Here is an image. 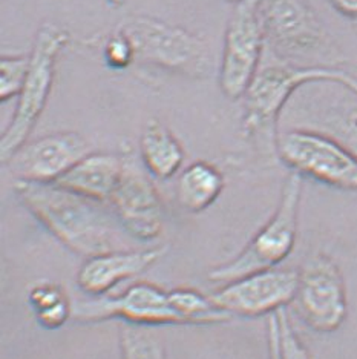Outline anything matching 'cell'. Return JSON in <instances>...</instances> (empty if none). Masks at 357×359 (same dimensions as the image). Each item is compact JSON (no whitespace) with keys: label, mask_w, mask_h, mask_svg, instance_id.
I'll list each match as a JSON object with an SVG mask.
<instances>
[{"label":"cell","mask_w":357,"mask_h":359,"mask_svg":"<svg viewBox=\"0 0 357 359\" xmlns=\"http://www.w3.org/2000/svg\"><path fill=\"white\" fill-rule=\"evenodd\" d=\"M14 192L38 223L64 248L82 257L118 249L120 223L112 210L55 183L14 182Z\"/></svg>","instance_id":"1"},{"label":"cell","mask_w":357,"mask_h":359,"mask_svg":"<svg viewBox=\"0 0 357 359\" xmlns=\"http://www.w3.org/2000/svg\"><path fill=\"white\" fill-rule=\"evenodd\" d=\"M336 83L357 95V79L331 67H298L286 62L261 65L244 95L242 128L255 148L270 158L276 155L278 121L291 97L305 85Z\"/></svg>","instance_id":"2"},{"label":"cell","mask_w":357,"mask_h":359,"mask_svg":"<svg viewBox=\"0 0 357 359\" xmlns=\"http://www.w3.org/2000/svg\"><path fill=\"white\" fill-rule=\"evenodd\" d=\"M118 29L134 48L135 63L189 79H204L212 69L206 40L181 27L149 15H131Z\"/></svg>","instance_id":"3"},{"label":"cell","mask_w":357,"mask_h":359,"mask_svg":"<svg viewBox=\"0 0 357 359\" xmlns=\"http://www.w3.org/2000/svg\"><path fill=\"white\" fill-rule=\"evenodd\" d=\"M302 186V177L290 172L282 184L278 206L269 222L253 235L237 257L210 269L207 280L225 284L241 276L279 267L282 261L290 257L296 244Z\"/></svg>","instance_id":"4"},{"label":"cell","mask_w":357,"mask_h":359,"mask_svg":"<svg viewBox=\"0 0 357 359\" xmlns=\"http://www.w3.org/2000/svg\"><path fill=\"white\" fill-rule=\"evenodd\" d=\"M68 43V32L54 23H43L38 28L29 54L27 80L18 97L14 116L0 140V160L4 165L29 142L50 99L57 59Z\"/></svg>","instance_id":"5"},{"label":"cell","mask_w":357,"mask_h":359,"mask_svg":"<svg viewBox=\"0 0 357 359\" xmlns=\"http://www.w3.org/2000/svg\"><path fill=\"white\" fill-rule=\"evenodd\" d=\"M276 155L302 178L340 191H357V155L319 130L291 128L279 133Z\"/></svg>","instance_id":"6"},{"label":"cell","mask_w":357,"mask_h":359,"mask_svg":"<svg viewBox=\"0 0 357 359\" xmlns=\"http://www.w3.org/2000/svg\"><path fill=\"white\" fill-rule=\"evenodd\" d=\"M307 327L318 333H332L342 327L348 315L344 275L331 257L316 254L298 271V285L291 301Z\"/></svg>","instance_id":"7"},{"label":"cell","mask_w":357,"mask_h":359,"mask_svg":"<svg viewBox=\"0 0 357 359\" xmlns=\"http://www.w3.org/2000/svg\"><path fill=\"white\" fill-rule=\"evenodd\" d=\"M265 46L258 0H241L227 22L220 67V88L227 99L244 97L255 80Z\"/></svg>","instance_id":"8"},{"label":"cell","mask_w":357,"mask_h":359,"mask_svg":"<svg viewBox=\"0 0 357 359\" xmlns=\"http://www.w3.org/2000/svg\"><path fill=\"white\" fill-rule=\"evenodd\" d=\"M108 206L121 229L138 241H153L163 232V203L132 152L123 154V172Z\"/></svg>","instance_id":"9"},{"label":"cell","mask_w":357,"mask_h":359,"mask_svg":"<svg viewBox=\"0 0 357 359\" xmlns=\"http://www.w3.org/2000/svg\"><path fill=\"white\" fill-rule=\"evenodd\" d=\"M265 45L287 55L328 53L330 39L308 0H258Z\"/></svg>","instance_id":"10"},{"label":"cell","mask_w":357,"mask_h":359,"mask_svg":"<svg viewBox=\"0 0 357 359\" xmlns=\"http://www.w3.org/2000/svg\"><path fill=\"white\" fill-rule=\"evenodd\" d=\"M296 285L298 271L274 267L225 283L210 298L230 316H270L291 304Z\"/></svg>","instance_id":"11"},{"label":"cell","mask_w":357,"mask_h":359,"mask_svg":"<svg viewBox=\"0 0 357 359\" xmlns=\"http://www.w3.org/2000/svg\"><path fill=\"white\" fill-rule=\"evenodd\" d=\"M72 318L77 321L97 323L118 318L120 321L141 325L183 324L170 306L169 293L155 284L136 283L115 297H95L78 301L72 307Z\"/></svg>","instance_id":"12"},{"label":"cell","mask_w":357,"mask_h":359,"mask_svg":"<svg viewBox=\"0 0 357 359\" xmlns=\"http://www.w3.org/2000/svg\"><path fill=\"white\" fill-rule=\"evenodd\" d=\"M89 152L80 134L52 133L28 142L6 165L20 182L55 183Z\"/></svg>","instance_id":"13"},{"label":"cell","mask_w":357,"mask_h":359,"mask_svg":"<svg viewBox=\"0 0 357 359\" xmlns=\"http://www.w3.org/2000/svg\"><path fill=\"white\" fill-rule=\"evenodd\" d=\"M167 249L150 248L143 250L117 249L86 258L77 272V285L89 297H103L120 283L135 276L157 264Z\"/></svg>","instance_id":"14"},{"label":"cell","mask_w":357,"mask_h":359,"mask_svg":"<svg viewBox=\"0 0 357 359\" xmlns=\"http://www.w3.org/2000/svg\"><path fill=\"white\" fill-rule=\"evenodd\" d=\"M121 172H123V155L89 152L66 174L57 180L55 184L89 200L108 205Z\"/></svg>","instance_id":"15"},{"label":"cell","mask_w":357,"mask_h":359,"mask_svg":"<svg viewBox=\"0 0 357 359\" xmlns=\"http://www.w3.org/2000/svg\"><path fill=\"white\" fill-rule=\"evenodd\" d=\"M140 155L148 174L158 180L174 177L184 161L181 143L158 118L146 121L140 137Z\"/></svg>","instance_id":"16"},{"label":"cell","mask_w":357,"mask_h":359,"mask_svg":"<svg viewBox=\"0 0 357 359\" xmlns=\"http://www.w3.org/2000/svg\"><path fill=\"white\" fill-rule=\"evenodd\" d=\"M224 184L223 172L212 163L195 161L178 177L176 200L184 210L200 214L220 198Z\"/></svg>","instance_id":"17"},{"label":"cell","mask_w":357,"mask_h":359,"mask_svg":"<svg viewBox=\"0 0 357 359\" xmlns=\"http://www.w3.org/2000/svg\"><path fill=\"white\" fill-rule=\"evenodd\" d=\"M28 303L36 321L46 330L63 327L72 316V306L66 292L60 284L43 281L32 285L28 293Z\"/></svg>","instance_id":"18"},{"label":"cell","mask_w":357,"mask_h":359,"mask_svg":"<svg viewBox=\"0 0 357 359\" xmlns=\"http://www.w3.org/2000/svg\"><path fill=\"white\" fill-rule=\"evenodd\" d=\"M170 306L181 318L183 324H220L230 320V315L218 307L212 298L190 287L167 290Z\"/></svg>","instance_id":"19"},{"label":"cell","mask_w":357,"mask_h":359,"mask_svg":"<svg viewBox=\"0 0 357 359\" xmlns=\"http://www.w3.org/2000/svg\"><path fill=\"white\" fill-rule=\"evenodd\" d=\"M327 134L357 155V104L344 102L322 109L316 121L304 126Z\"/></svg>","instance_id":"20"},{"label":"cell","mask_w":357,"mask_h":359,"mask_svg":"<svg viewBox=\"0 0 357 359\" xmlns=\"http://www.w3.org/2000/svg\"><path fill=\"white\" fill-rule=\"evenodd\" d=\"M118 344L121 359H166L164 342L150 325L121 321Z\"/></svg>","instance_id":"21"},{"label":"cell","mask_w":357,"mask_h":359,"mask_svg":"<svg viewBox=\"0 0 357 359\" xmlns=\"http://www.w3.org/2000/svg\"><path fill=\"white\" fill-rule=\"evenodd\" d=\"M267 342L270 359H312L310 352L298 337L286 309L267 320Z\"/></svg>","instance_id":"22"},{"label":"cell","mask_w":357,"mask_h":359,"mask_svg":"<svg viewBox=\"0 0 357 359\" xmlns=\"http://www.w3.org/2000/svg\"><path fill=\"white\" fill-rule=\"evenodd\" d=\"M29 69V55H2L0 59V102L19 97Z\"/></svg>","instance_id":"23"},{"label":"cell","mask_w":357,"mask_h":359,"mask_svg":"<svg viewBox=\"0 0 357 359\" xmlns=\"http://www.w3.org/2000/svg\"><path fill=\"white\" fill-rule=\"evenodd\" d=\"M103 55L112 69H126L135 63L134 48L118 28L108 37L106 45L103 48Z\"/></svg>","instance_id":"24"},{"label":"cell","mask_w":357,"mask_h":359,"mask_svg":"<svg viewBox=\"0 0 357 359\" xmlns=\"http://www.w3.org/2000/svg\"><path fill=\"white\" fill-rule=\"evenodd\" d=\"M328 2L345 18L357 20V0H328Z\"/></svg>","instance_id":"25"},{"label":"cell","mask_w":357,"mask_h":359,"mask_svg":"<svg viewBox=\"0 0 357 359\" xmlns=\"http://www.w3.org/2000/svg\"><path fill=\"white\" fill-rule=\"evenodd\" d=\"M106 2H108L109 5H112V6L118 8V6H121V5H125L126 0H106Z\"/></svg>","instance_id":"26"},{"label":"cell","mask_w":357,"mask_h":359,"mask_svg":"<svg viewBox=\"0 0 357 359\" xmlns=\"http://www.w3.org/2000/svg\"><path fill=\"white\" fill-rule=\"evenodd\" d=\"M227 2H232V4H238V2H241V0H227Z\"/></svg>","instance_id":"27"}]
</instances>
